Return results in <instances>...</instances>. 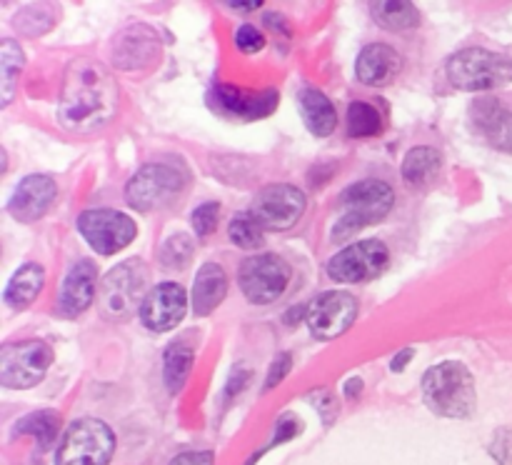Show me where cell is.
Returning <instances> with one entry per match:
<instances>
[{
  "label": "cell",
  "mask_w": 512,
  "mask_h": 465,
  "mask_svg": "<svg viewBox=\"0 0 512 465\" xmlns=\"http://www.w3.org/2000/svg\"><path fill=\"white\" fill-rule=\"evenodd\" d=\"M45 283V270L38 263H28L10 278L8 288H5V303L13 308H25L38 298Z\"/></svg>",
  "instance_id": "cb8c5ba5"
},
{
  "label": "cell",
  "mask_w": 512,
  "mask_h": 465,
  "mask_svg": "<svg viewBox=\"0 0 512 465\" xmlns=\"http://www.w3.org/2000/svg\"><path fill=\"white\" fill-rule=\"evenodd\" d=\"M348 128L350 135L370 138V135H378L383 130V118H380L375 105L365 103V100H355L348 108Z\"/></svg>",
  "instance_id": "f1b7e54d"
},
{
  "label": "cell",
  "mask_w": 512,
  "mask_h": 465,
  "mask_svg": "<svg viewBox=\"0 0 512 465\" xmlns=\"http://www.w3.org/2000/svg\"><path fill=\"white\" fill-rule=\"evenodd\" d=\"M228 235L238 248H260V245H263V228H260L258 220L250 215V210L233 215Z\"/></svg>",
  "instance_id": "f546056e"
},
{
  "label": "cell",
  "mask_w": 512,
  "mask_h": 465,
  "mask_svg": "<svg viewBox=\"0 0 512 465\" xmlns=\"http://www.w3.org/2000/svg\"><path fill=\"white\" fill-rule=\"evenodd\" d=\"M190 368H193V348L183 340H175L165 348L163 355V380L170 393H178L188 380Z\"/></svg>",
  "instance_id": "484cf974"
},
{
  "label": "cell",
  "mask_w": 512,
  "mask_h": 465,
  "mask_svg": "<svg viewBox=\"0 0 512 465\" xmlns=\"http://www.w3.org/2000/svg\"><path fill=\"white\" fill-rule=\"evenodd\" d=\"M78 230L100 255L118 253L120 248L133 243L138 233L135 220L120 210H85L78 215Z\"/></svg>",
  "instance_id": "8fae6325"
},
{
  "label": "cell",
  "mask_w": 512,
  "mask_h": 465,
  "mask_svg": "<svg viewBox=\"0 0 512 465\" xmlns=\"http://www.w3.org/2000/svg\"><path fill=\"white\" fill-rule=\"evenodd\" d=\"M228 293V275L218 263H205L195 275L193 310L198 315H210Z\"/></svg>",
  "instance_id": "ffe728a7"
},
{
  "label": "cell",
  "mask_w": 512,
  "mask_h": 465,
  "mask_svg": "<svg viewBox=\"0 0 512 465\" xmlns=\"http://www.w3.org/2000/svg\"><path fill=\"white\" fill-rule=\"evenodd\" d=\"M358 390H363V380L360 378H350L348 383H345V395H350V398H355Z\"/></svg>",
  "instance_id": "8d00e7d4"
},
{
  "label": "cell",
  "mask_w": 512,
  "mask_h": 465,
  "mask_svg": "<svg viewBox=\"0 0 512 465\" xmlns=\"http://www.w3.org/2000/svg\"><path fill=\"white\" fill-rule=\"evenodd\" d=\"M215 95H218L220 108L245 120L263 118V115L273 113L275 103H278V93L273 88L263 90V93H245V90L233 88V85H215Z\"/></svg>",
  "instance_id": "ac0fdd59"
},
{
  "label": "cell",
  "mask_w": 512,
  "mask_h": 465,
  "mask_svg": "<svg viewBox=\"0 0 512 465\" xmlns=\"http://www.w3.org/2000/svg\"><path fill=\"white\" fill-rule=\"evenodd\" d=\"M413 358V348H405L403 353H398L393 358V370H403L405 368V363H408V360Z\"/></svg>",
  "instance_id": "d590c367"
},
{
  "label": "cell",
  "mask_w": 512,
  "mask_h": 465,
  "mask_svg": "<svg viewBox=\"0 0 512 465\" xmlns=\"http://www.w3.org/2000/svg\"><path fill=\"white\" fill-rule=\"evenodd\" d=\"M298 100H300V113H303V120L310 128V133L318 135V138H328V135L335 130V125H338V113H335L328 95L308 85V88L300 90Z\"/></svg>",
  "instance_id": "44dd1931"
},
{
  "label": "cell",
  "mask_w": 512,
  "mask_h": 465,
  "mask_svg": "<svg viewBox=\"0 0 512 465\" xmlns=\"http://www.w3.org/2000/svg\"><path fill=\"white\" fill-rule=\"evenodd\" d=\"M388 260L390 253L383 240H360V243L350 245V248L340 250L330 258L328 275L338 283H363V280L383 273Z\"/></svg>",
  "instance_id": "7c38bea8"
},
{
  "label": "cell",
  "mask_w": 512,
  "mask_h": 465,
  "mask_svg": "<svg viewBox=\"0 0 512 465\" xmlns=\"http://www.w3.org/2000/svg\"><path fill=\"white\" fill-rule=\"evenodd\" d=\"M475 115H478V125L483 128V133L495 145L512 150V113L505 110L500 100H480V103H475Z\"/></svg>",
  "instance_id": "7402d4cb"
},
{
  "label": "cell",
  "mask_w": 512,
  "mask_h": 465,
  "mask_svg": "<svg viewBox=\"0 0 512 465\" xmlns=\"http://www.w3.org/2000/svg\"><path fill=\"white\" fill-rule=\"evenodd\" d=\"M358 318V300L345 290H330L313 300L308 308V328L318 340H333L343 335Z\"/></svg>",
  "instance_id": "4fadbf2b"
},
{
  "label": "cell",
  "mask_w": 512,
  "mask_h": 465,
  "mask_svg": "<svg viewBox=\"0 0 512 465\" xmlns=\"http://www.w3.org/2000/svg\"><path fill=\"white\" fill-rule=\"evenodd\" d=\"M393 200L395 193L385 180L368 178L350 185L338 200L343 213H340V220L333 228L335 243L350 238V235L358 233L365 225H373L378 220H383L390 213V208H393Z\"/></svg>",
  "instance_id": "3957f363"
},
{
  "label": "cell",
  "mask_w": 512,
  "mask_h": 465,
  "mask_svg": "<svg viewBox=\"0 0 512 465\" xmlns=\"http://www.w3.org/2000/svg\"><path fill=\"white\" fill-rule=\"evenodd\" d=\"M60 420L58 415L50 413V410H38V413H30L25 418H20L15 423L13 435H33L38 440L40 450H48L53 445V440L58 438Z\"/></svg>",
  "instance_id": "4316f807"
},
{
  "label": "cell",
  "mask_w": 512,
  "mask_h": 465,
  "mask_svg": "<svg viewBox=\"0 0 512 465\" xmlns=\"http://www.w3.org/2000/svg\"><path fill=\"white\" fill-rule=\"evenodd\" d=\"M448 80L458 90H490L512 83V58L488 48H468L448 60Z\"/></svg>",
  "instance_id": "5b68a950"
},
{
  "label": "cell",
  "mask_w": 512,
  "mask_h": 465,
  "mask_svg": "<svg viewBox=\"0 0 512 465\" xmlns=\"http://www.w3.org/2000/svg\"><path fill=\"white\" fill-rule=\"evenodd\" d=\"M235 45H238V50H243V53H258L265 45V38L260 35V30L255 28V25L245 23L235 30Z\"/></svg>",
  "instance_id": "d6a6232c"
},
{
  "label": "cell",
  "mask_w": 512,
  "mask_h": 465,
  "mask_svg": "<svg viewBox=\"0 0 512 465\" xmlns=\"http://www.w3.org/2000/svg\"><path fill=\"white\" fill-rule=\"evenodd\" d=\"M25 63V55L20 50V45L15 40L5 38L0 43V78H3V105H8L13 100L15 90V78L20 75Z\"/></svg>",
  "instance_id": "83f0119b"
},
{
  "label": "cell",
  "mask_w": 512,
  "mask_h": 465,
  "mask_svg": "<svg viewBox=\"0 0 512 465\" xmlns=\"http://www.w3.org/2000/svg\"><path fill=\"white\" fill-rule=\"evenodd\" d=\"M400 68V55L390 45L373 43L363 48L355 63V75L365 85H380L393 78Z\"/></svg>",
  "instance_id": "d6986e66"
},
{
  "label": "cell",
  "mask_w": 512,
  "mask_h": 465,
  "mask_svg": "<svg viewBox=\"0 0 512 465\" xmlns=\"http://www.w3.org/2000/svg\"><path fill=\"white\" fill-rule=\"evenodd\" d=\"M290 365H293V360H290V355H288V353H280L278 358L273 360V365H270V375H268V380H265V388L270 390L275 383H280V380H283L285 375H288Z\"/></svg>",
  "instance_id": "836d02e7"
},
{
  "label": "cell",
  "mask_w": 512,
  "mask_h": 465,
  "mask_svg": "<svg viewBox=\"0 0 512 465\" xmlns=\"http://www.w3.org/2000/svg\"><path fill=\"white\" fill-rule=\"evenodd\" d=\"M170 465H213V453L210 450H190V453L175 455Z\"/></svg>",
  "instance_id": "e575fe53"
},
{
  "label": "cell",
  "mask_w": 512,
  "mask_h": 465,
  "mask_svg": "<svg viewBox=\"0 0 512 465\" xmlns=\"http://www.w3.org/2000/svg\"><path fill=\"white\" fill-rule=\"evenodd\" d=\"M230 8L235 10H253V8H260L263 3H258V0H253V3H228Z\"/></svg>",
  "instance_id": "74e56055"
},
{
  "label": "cell",
  "mask_w": 512,
  "mask_h": 465,
  "mask_svg": "<svg viewBox=\"0 0 512 465\" xmlns=\"http://www.w3.org/2000/svg\"><path fill=\"white\" fill-rule=\"evenodd\" d=\"M240 290L255 305L278 300L290 283V265L275 253H260L245 260L238 270Z\"/></svg>",
  "instance_id": "9c48e42d"
},
{
  "label": "cell",
  "mask_w": 512,
  "mask_h": 465,
  "mask_svg": "<svg viewBox=\"0 0 512 465\" xmlns=\"http://www.w3.org/2000/svg\"><path fill=\"white\" fill-rule=\"evenodd\" d=\"M145 290H148V268L143 260H123L100 280V315L113 323L128 320L135 310L143 308V300L148 298Z\"/></svg>",
  "instance_id": "277c9868"
},
{
  "label": "cell",
  "mask_w": 512,
  "mask_h": 465,
  "mask_svg": "<svg viewBox=\"0 0 512 465\" xmlns=\"http://www.w3.org/2000/svg\"><path fill=\"white\" fill-rule=\"evenodd\" d=\"M440 165H443V158H440L438 150L430 148V145H418V148L405 155L403 178L415 188H425V185L438 178Z\"/></svg>",
  "instance_id": "603a6c76"
},
{
  "label": "cell",
  "mask_w": 512,
  "mask_h": 465,
  "mask_svg": "<svg viewBox=\"0 0 512 465\" xmlns=\"http://www.w3.org/2000/svg\"><path fill=\"white\" fill-rule=\"evenodd\" d=\"M188 188V170L170 163H148L130 178L125 200L135 210H158L173 203Z\"/></svg>",
  "instance_id": "8992f818"
},
{
  "label": "cell",
  "mask_w": 512,
  "mask_h": 465,
  "mask_svg": "<svg viewBox=\"0 0 512 465\" xmlns=\"http://www.w3.org/2000/svg\"><path fill=\"white\" fill-rule=\"evenodd\" d=\"M58 195V185L50 175H28L15 185L8 200V213L20 223L40 220Z\"/></svg>",
  "instance_id": "9a60e30c"
},
{
  "label": "cell",
  "mask_w": 512,
  "mask_h": 465,
  "mask_svg": "<svg viewBox=\"0 0 512 465\" xmlns=\"http://www.w3.org/2000/svg\"><path fill=\"white\" fill-rule=\"evenodd\" d=\"M118 103L120 90L110 70L93 58H78L65 70L58 123L75 135L95 133L115 118Z\"/></svg>",
  "instance_id": "6da1fadb"
},
{
  "label": "cell",
  "mask_w": 512,
  "mask_h": 465,
  "mask_svg": "<svg viewBox=\"0 0 512 465\" xmlns=\"http://www.w3.org/2000/svg\"><path fill=\"white\" fill-rule=\"evenodd\" d=\"M98 288V268L93 260H80L65 275L58 293V310L65 318H78L90 308Z\"/></svg>",
  "instance_id": "2e32d148"
},
{
  "label": "cell",
  "mask_w": 512,
  "mask_h": 465,
  "mask_svg": "<svg viewBox=\"0 0 512 465\" xmlns=\"http://www.w3.org/2000/svg\"><path fill=\"white\" fill-rule=\"evenodd\" d=\"M305 213L303 190L288 183H275L260 190L250 205V215L258 220L263 230H288L293 228Z\"/></svg>",
  "instance_id": "30bf717a"
},
{
  "label": "cell",
  "mask_w": 512,
  "mask_h": 465,
  "mask_svg": "<svg viewBox=\"0 0 512 465\" xmlns=\"http://www.w3.org/2000/svg\"><path fill=\"white\" fill-rule=\"evenodd\" d=\"M423 398L433 413L445 418H468L475 410V383L463 363L445 360L423 378Z\"/></svg>",
  "instance_id": "7a4b0ae2"
},
{
  "label": "cell",
  "mask_w": 512,
  "mask_h": 465,
  "mask_svg": "<svg viewBox=\"0 0 512 465\" xmlns=\"http://www.w3.org/2000/svg\"><path fill=\"white\" fill-rule=\"evenodd\" d=\"M53 350L43 340H20L0 350V383L5 388H33L48 373Z\"/></svg>",
  "instance_id": "ba28073f"
},
{
  "label": "cell",
  "mask_w": 512,
  "mask_h": 465,
  "mask_svg": "<svg viewBox=\"0 0 512 465\" xmlns=\"http://www.w3.org/2000/svg\"><path fill=\"white\" fill-rule=\"evenodd\" d=\"M218 218H220V205L218 203H203L193 210V228L200 238L213 233L218 228Z\"/></svg>",
  "instance_id": "1f68e13d"
},
{
  "label": "cell",
  "mask_w": 512,
  "mask_h": 465,
  "mask_svg": "<svg viewBox=\"0 0 512 465\" xmlns=\"http://www.w3.org/2000/svg\"><path fill=\"white\" fill-rule=\"evenodd\" d=\"M115 450V435L103 420H75L63 433L55 465H108Z\"/></svg>",
  "instance_id": "52a82bcc"
},
{
  "label": "cell",
  "mask_w": 512,
  "mask_h": 465,
  "mask_svg": "<svg viewBox=\"0 0 512 465\" xmlns=\"http://www.w3.org/2000/svg\"><path fill=\"white\" fill-rule=\"evenodd\" d=\"M185 308H188V295H185L183 285L160 283L148 290V298L143 300V308H140V320L145 328L165 333L185 318Z\"/></svg>",
  "instance_id": "5bb4252c"
},
{
  "label": "cell",
  "mask_w": 512,
  "mask_h": 465,
  "mask_svg": "<svg viewBox=\"0 0 512 465\" xmlns=\"http://www.w3.org/2000/svg\"><path fill=\"white\" fill-rule=\"evenodd\" d=\"M160 43L148 25H135L115 38L113 58L123 70H135L140 65H148L158 58Z\"/></svg>",
  "instance_id": "e0dca14e"
},
{
  "label": "cell",
  "mask_w": 512,
  "mask_h": 465,
  "mask_svg": "<svg viewBox=\"0 0 512 465\" xmlns=\"http://www.w3.org/2000/svg\"><path fill=\"white\" fill-rule=\"evenodd\" d=\"M190 258H193V240L185 233L170 235L160 248V260L165 268H183Z\"/></svg>",
  "instance_id": "4dcf8cb0"
},
{
  "label": "cell",
  "mask_w": 512,
  "mask_h": 465,
  "mask_svg": "<svg viewBox=\"0 0 512 465\" xmlns=\"http://www.w3.org/2000/svg\"><path fill=\"white\" fill-rule=\"evenodd\" d=\"M375 23L385 30H410L420 23V13L408 0H383L370 5Z\"/></svg>",
  "instance_id": "d4e9b609"
}]
</instances>
